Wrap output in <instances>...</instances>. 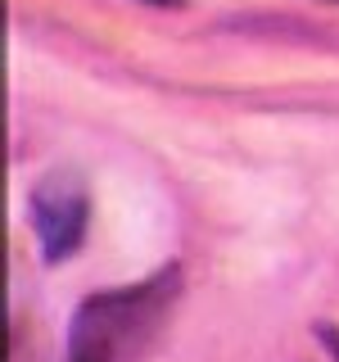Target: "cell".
Here are the masks:
<instances>
[{
	"mask_svg": "<svg viewBox=\"0 0 339 362\" xmlns=\"http://www.w3.org/2000/svg\"><path fill=\"white\" fill-rule=\"evenodd\" d=\"M141 5H154V9H181L186 0H141Z\"/></svg>",
	"mask_w": 339,
	"mask_h": 362,
	"instance_id": "277c9868",
	"label": "cell"
},
{
	"mask_svg": "<svg viewBox=\"0 0 339 362\" xmlns=\"http://www.w3.org/2000/svg\"><path fill=\"white\" fill-rule=\"evenodd\" d=\"M312 335H316V344L326 349V358L339 362V326H331V322H316V326H312Z\"/></svg>",
	"mask_w": 339,
	"mask_h": 362,
	"instance_id": "3957f363",
	"label": "cell"
},
{
	"mask_svg": "<svg viewBox=\"0 0 339 362\" xmlns=\"http://www.w3.org/2000/svg\"><path fill=\"white\" fill-rule=\"evenodd\" d=\"M181 294V263L141 276L136 286L95 290L68 322V362H141L163 335Z\"/></svg>",
	"mask_w": 339,
	"mask_h": 362,
	"instance_id": "6da1fadb",
	"label": "cell"
},
{
	"mask_svg": "<svg viewBox=\"0 0 339 362\" xmlns=\"http://www.w3.org/2000/svg\"><path fill=\"white\" fill-rule=\"evenodd\" d=\"M326 5H339V0H326Z\"/></svg>",
	"mask_w": 339,
	"mask_h": 362,
	"instance_id": "5b68a950",
	"label": "cell"
},
{
	"mask_svg": "<svg viewBox=\"0 0 339 362\" xmlns=\"http://www.w3.org/2000/svg\"><path fill=\"white\" fill-rule=\"evenodd\" d=\"M28 226L37 235L41 263L59 267L86 245L90 226V186L77 168H50L28 190Z\"/></svg>",
	"mask_w": 339,
	"mask_h": 362,
	"instance_id": "7a4b0ae2",
	"label": "cell"
}]
</instances>
